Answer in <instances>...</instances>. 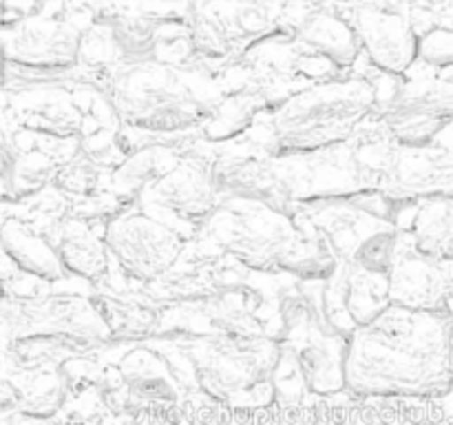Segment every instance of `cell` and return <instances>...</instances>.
<instances>
[{"label": "cell", "mask_w": 453, "mask_h": 425, "mask_svg": "<svg viewBox=\"0 0 453 425\" xmlns=\"http://www.w3.org/2000/svg\"><path fill=\"white\" fill-rule=\"evenodd\" d=\"M345 388L363 397L441 398L451 394V314L389 305L348 339Z\"/></svg>", "instance_id": "6da1fadb"}, {"label": "cell", "mask_w": 453, "mask_h": 425, "mask_svg": "<svg viewBox=\"0 0 453 425\" xmlns=\"http://www.w3.org/2000/svg\"><path fill=\"white\" fill-rule=\"evenodd\" d=\"M199 242L250 268H281L319 282L332 277L339 266L330 248L301 224L296 212L257 199L221 197L199 226Z\"/></svg>", "instance_id": "7a4b0ae2"}, {"label": "cell", "mask_w": 453, "mask_h": 425, "mask_svg": "<svg viewBox=\"0 0 453 425\" xmlns=\"http://www.w3.org/2000/svg\"><path fill=\"white\" fill-rule=\"evenodd\" d=\"M380 104L370 78L343 75L295 89L257 115L255 124L264 128L261 144L274 158H308L352 140Z\"/></svg>", "instance_id": "3957f363"}, {"label": "cell", "mask_w": 453, "mask_h": 425, "mask_svg": "<svg viewBox=\"0 0 453 425\" xmlns=\"http://www.w3.org/2000/svg\"><path fill=\"white\" fill-rule=\"evenodd\" d=\"M104 91L119 124L150 135L208 128L221 106L193 69L164 62L115 66L104 73Z\"/></svg>", "instance_id": "277c9868"}, {"label": "cell", "mask_w": 453, "mask_h": 425, "mask_svg": "<svg viewBox=\"0 0 453 425\" xmlns=\"http://www.w3.org/2000/svg\"><path fill=\"white\" fill-rule=\"evenodd\" d=\"M186 357L199 388L233 407H250L273 397L286 350L268 335H197Z\"/></svg>", "instance_id": "5b68a950"}, {"label": "cell", "mask_w": 453, "mask_h": 425, "mask_svg": "<svg viewBox=\"0 0 453 425\" xmlns=\"http://www.w3.org/2000/svg\"><path fill=\"white\" fill-rule=\"evenodd\" d=\"M186 25L202 62L233 65L279 38L286 0H186Z\"/></svg>", "instance_id": "8992f818"}, {"label": "cell", "mask_w": 453, "mask_h": 425, "mask_svg": "<svg viewBox=\"0 0 453 425\" xmlns=\"http://www.w3.org/2000/svg\"><path fill=\"white\" fill-rule=\"evenodd\" d=\"M4 336L7 341L58 339L73 344H104L111 326L88 299L71 295L4 297Z\"/></svg>", "instance_id": "52a82bcc"}, {"label": "cell", "mask_w": 453, "mask_h": 425, "mask_svg": "<svg viewBox=\"0 0 453 425\" xmlns=\"http://www.w3.org/2000/svg\"><path fill=\"white\" fill-rule=\"evenodd\" d=\"M104 239L122 273L137 283H155L166 277L186 251L184 237L177 230L142 211L111 220Z\"/></svg>", "instance_id": "ba28073f"}, {"label": "cell", "mask_w": 453, "mask_h": 425, "mask_svg": "<svg viewBox=\"0 0 453 425\" xmlns=\"http://www.w3.org/2000/svg\"><path fill=\"white\" fill-rule=\"evenodd\" d=\"M49 0L40 12L4 25V53L9 62L35 71H69L80 62L84 29H80L71 13L53 7ZM60 3V0H58Z\"/></svg>", "instance_id": "9c48e42d"}, {"label": "cell", "mask_w": 453, "mask_h": 425, "mask_svg": "<svg viewBox=\"0 0 453 425\" xmlns=\"http://www.w3.org/2000/svg\"><path fill=\"white\" fill-rule=\"evenodd\" d=\"M385 137L398 146L423 149L453 122L451 80H420L396 89L376 111Z\"/></svg>", "instance_id": "30bf717a"}, {"label": "cell", "mask_w": 453, "mask_h": 425, "mask_svg": "<svg viewBox=\"0 0 453 425\" xmlns=\"http://www.w3.org/2000/svg\"><path fill=\"white\" fill-rule=\"evenodd\" d=\"M363 53L385 75H403L420 58V34L407 13L379 4H352L345 9Z\"/></svg>", "instance_id": "8fae6325"}, {"label": "cell", "mask_w": 453, "mask_h": 425, "mask_svg": "<svg viewBox=\"0 0 453 425\" xmlns=\"http://www.w3.org/2000/svg\"><path fill=\"white\" fill-rule=\"evenodd\" d=\"M146 202L173 212L181 221L202 226L219 204L215 166L206 158H180L144 189Z\"/></svg>", "instance_id": "7c38bea8"}, {"label": "cell", "mask_w": 453, "mask_h": 425, "mask_svg": "<svg viewBox=\"0 0 453 425\" xmlns=\"http://www.w3.org/2000/svg\"><path fill=\"white\" fill-rule=\"evenodd\" d=\"M389 299L405 308L453 314V261L423 255L411 242L407 252L398 248L389 273Z\"/></svg>", "instance_id": "4fadbf2b"}, {"label": "cell", "mask_w": 453, "mask_h": 425, "mask_svg": "<svg viewBox=\"0 0 453 425\" xmlns=\"http://www.w3.org/2000/svg\"><path fill=\"white\" fill-rule=\"evenodd\" d=\"M113 390L127 410L146 414H166L173 407H180L181 398L177 375H173L168 363L150 350H135L119 361L118 385Z\"/></svg>", "instance_id": "5bb4252c"}, {"label": "cell", "mask_w": 453, "mask_h": 425, "mask_svg": "<svg viewBox=\"0 0 453 425\" xmlns=\"http://www.w3.org/2000/svg\"><path fill=\"white\" fill-rule=\"evenodd\" d=\"M290 40L296 49L321 60L330 62L339 73L357 65L363 53L361 40L345 13L332 7L312 9L292 27Z\"/></svg>", "instance_id": "9a60e30c"}, {"label": "cell", "mask_w": 453, "mask_h": 425, "mask_svg": "<svg viewBox=\"0 0 453 425\" xmlns=\"http://www.w3.org/2000/svg\"><path fill=\"white\" fill-rule=\"evenodd\" d=\"M60 257L62 266L69 273L80 274L88 282H104L109 270V248L104 235L88 228L84 220H66L56 226L53 237L49 239Z\"/></svg>", "instance_id": "2e32d148"}, {"label": "cell", "mask_w": 453, "mask_h": 425, "mask_svg": "<svg viewBox=\"0 0 453 425\" xmlns=\"http://www.w3.org/2000/svg\"><path fill=\"white\" fill-rule=\"evenodd\" d=\"M411 246L436 259L453 261V199L425 197L416 206L414 217L403 228Z\"/></svg>", "instance_id": "e0dca14e"}, {"label": "cell", "mask_w": 453, "mask_h": 425, "mask_svg": "<svg viewBox=\"0 0 453 425\" xmlns=\"http://www.w3.org/2000/svg\"><path fill=\"white\" fill-rule=\"evenodd\" d=\"M4 252L12 257L22 270L44 279V282H58L65 277V266L58 257L51 242L40 237L34 228L20 224V221H4L3 230Z\"/></svg>", "instance_id": "ac0fdd59"}, {"label": "cell", "mask_w": 453, "mask_h": 425, "mask_svg": "<svg viewBox=\"0 0 453 425\" xmlns=\"http://www.w3.org/2000/svg\"><path fill=\"white\" fill-rule=\"evenodd\" d=\"M420 58L432 66H453V27H436L420 34Z\"/></svg>", "instance_id": "d6986e66"}, {"label": "cell", "mask_w": 453, "mask_h": 425, "mask_svg": "<svg viewBox=\"0 0 453 425\" xmlns=\"http://www.w3.org/2000/svg\"><path fill=\"white\" fill-rule=\"evenodd\" d=\"M12 3L16 4L18 18H25V16H29V13L40 12V9H42L49 0H4V7H12Z\"/></svg>", "instance_id": "ffe728a7"}]
</instances>
